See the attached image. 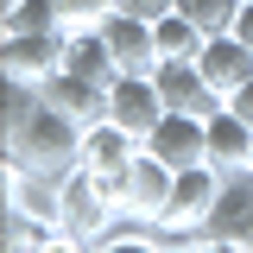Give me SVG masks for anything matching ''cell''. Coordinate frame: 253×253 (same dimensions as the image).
Listing matches in <instances>:
<instances>
[{
  "mask_svg": "<svg viewBox=\"0 0 253 253\" xmlns=\"http://www.w3.org/2000/svg\"><path fill=\"white\" fill-rule=\"evenodd\" d=\"M177 13H190L196 26L215 38V32H234V13H241V0H177Z\"/></svg>",
  "mask_w": 253,
  "mask_h": 253,
  "instance_id": "cell-18",
  "label": "cell"
},
{
  "mask_svg": "<svg viewBox=\"0 0 253 253\" xmlns=\"http://www.w3.org/2000/svg\"><path fill=\"white\" fill-rule=\"evenodd\" d=\"M108 121H121L126 133H152L158 121H165V95H158L152 76H114L108 83Z\"/></svg>",
  "mask_w": 253,
  "mask_h": 253,
  "instance_id": "cell-11",
  "label": "cell"
},
{
  "mask_svg": "<svg viewBox=\"0 0 253 253\" xmlns=\"http://www.w3.org/2000/svg\"><path fill=\"white\" fill-rule=\"evenodd\" d=\"M152 38H158V57H196L203 44H209V32L196 26L190 13H165V19H152Z\"/></svg>",
  "mask_w": 253,
  "mask_h": 253,
  "instance_id": "cell-16",
  "label": "cell"
},
{
  "mask_svg": "<svg viewBox=\"0 0 253 253\" xmlns=\"http://www.w3.org/2000/svg\"><path fill=\"white\" fill-rule=\"evenodd\" d=\"M253 152V121H241L234 108H215L209 114V165L215 171H247Z\"/></svg>",
  "mask_w": 253,
  "mask_h": 253,
  "instance_id": "cell-14",
  "label": "cell"
},
{
  "mask_svg": "<svg viewBox=\"0 0 253 253\" xmlns=\"http://www.w3.org/2000/svg\"><path fill=\"white\" fill-rule=\"evenodd\" d=\"M101 38H108V51L121 63V76H152L158 70L152 19H139V13H108V19H101Z\"/></svg>",
  "mask_w": 253,
  "mask_h": 253,
  "instance_id": "cell-10",
  "label": "cell"
},
{
  "mask_svg": "<svg viewBox=\"0 0 253 253\" xmlns=\"http://www.w3.org/2000/svg\"><path fill=\"white\" fill-rule=\"evenodd\" d=\"M139 152H146V139H139V133H126L121 121H95V126H83V158H76V165H89L95 177L114 190Z\"/></svg>",
  "mask_w": 253,
  "mask_h": 253,
  "instance_id": "cell-7",
  "label": "cell"
},
{
  "mask_svg": "<svg viewBox=\"0 0 253 253\" xmlns=\"http://www.w3.org/2000/svg\"><path fill=\"white\" fill-rule=\"evenodd\" d=\"M171 184H177V171L165 165V158H152V152H139L133 165H126V177L114 184V203H121V215H133V221H165V203H171Z\"/></svg>",
  "mask_w": 253,
  "mask_h": 253,
  "instance_id": "cell-4",
  "label": "cell"
},
{
  "mask_svg": "<svg viewBox=\"0 0 253 253\" xmlns=\"http://www.w3.org/2000/svg\"><path fill=\"white\" fill-rule=\"evenodd\" d=\"M177 0H114V13H139V19H165Z\"/></svg>",
  "mask_w": 253,
  "mask_h": 253,
  "instance_id": "cell-20",
  "label": "cell"
},
{
  "mask_svg": "<svg viewBox=\"0 0 253 253\" xmlns=\"http://www.w3.org/2000/svg\"><path fill=\"white\" fill-rule=\"evenodd\" d=\"M63 44L70 32H0V76L6 83H44L63 70Z\"/></svg>",
  "mask_w": 253,
  "mask_h": 253,
  "instance_id": "cell-3",
  "label": "cell"
},
{
  "mask_svg": "<svg viewBox=\"0 0 253 253\" xmlns=\"http://www.w3.org/2000/svg\"><path fill=\"white\" fill-rule=\"evenodd\" d=\"M0 158L26 165L32 177H63L83 158V126L57 114L32 83H6L0 101Z\"/></svg>",
  "mask_w": 253,
  "mask_h": 253,
  "instance_id": "cell-1",
  "label": "cell"
},
{
  "mask_svg": "<svg viewBox=\"0 0 253 253\" xmlns=\"http://www.w3.org/2000/svg\"><path fill=\"white\" fill-rule=\"evenodd\" d=\"M221 184H228V171H215L209 158L203 165H184L177 184H171V203H165V221L158 228H209V215L221 203Z\"/></svg>",
  "mask_w": 253,
  "mask_h": 253,
  "instance_id": "cell-5",
  "label": "cell"
},
{
  "mask_svg": "<svg viewBox=\"0 0 253 253\" xmlns=\"http://www.w3.org/2000/svg\"><path fill=\"white\" fill-rule=\"evenodd\" d=\"M146 152L165 158L171 171L203 165V158H209V121H203V114H184V108H165V121L146 133Z\"/></svg>",
  "mask_w": 253,
  "mask_h": 253,
  "instance_id": "cell-8",
  "label": "cell"
},
{
  "mask_svg": "<svg viewBox=\"0 0 253 253\" xmlns=\"http://www.w3.org/2000/svg\"><path fill=\"white\" fill-rule=\"evenodd\" d=\"M114 215H121V203H114V190L101 184L89 165H70V171L57 177V228L70 234L76 253L101 247V234L114 228Z\"/></svg>",
  "mask_w": 253,
  "mask_h": 253,
  "instance_id": "cell-2",
  "label": "cell"
},
{
  "mask_svg": "<svg viewBox=\"0 0 253 253\" xmlns=\"http://www.w3.org/2000/svg\"><path fill=\"white\" fill-rule=\"evenodd\" d=\"M209 234H215L221 253H253V171H228L221 203L209 215Z\"/></svg>",
  "mask_w": 253,
  "mask_h": 253,
  "instance_id": "cell-9",
  "label": "cell"
},
{
  "mask_svg": "<svg viewBox=\"0 0 253 253\" xmlns=\"http://www.w3.org/2000/svg\"><path fill=\"white\" fill-rule=\"evenodd\" d=\"M63 70H76V76H89V83H114V76H121V63H114V51H108L101 26L70 32V44H63Z\"/></svg>",
  "mask_w": 253,
  "mask_h": 253,
  "instance_id": "cell-15",
  "label": "cell"
},
{
  "mask_svg": "<svg viewBox=\"0 0 253 253\" xmlns=\"http://www.w3.org/2000/svg\"><path fill=\"white\" fill-rule=\"evenodd\" d=\"M0 32H63V6L57 0H6Z\"/></svg>",
  "mask_w": 253,
  "mask_h": 253,
  "instance_id": "cell-17",
  "label": "cell"
},
{
  "mask_svg": "<svg viewBox=\"0 0 253 253\" xmlns=\"http://www.w3.org/2000/svg\"><path fill=\"white\" fill-rule=\"evenodd\" d=\"M38 95H44L57 114H70L76 126L108 121V83H89V76H76V70H57V76H44V83H38Z\"/></svg>",
  "mask_w": 253,
  "mask_h": 253,
  "instance_id": "cell-12",
  "label": "cell"
},
{
  "mask_svg": "<svg viewBox=\"0 0 253 253\" xmlns=\"http://www.w3.org/2000/svg\"><path fill=\"white\" fill-rule=\"evenodd\" d=\"M228 108H234L241 121H253V76H247V83H241V89H234V95H228Z\"/></svg>",
  "mask_w": 253,
  "mask_h": 253,
  "instance_id": "cell-21",
  "label": "cell"
},
{
  "mask_svg": "<svg viewBox=\"0 0 253 253\" xmlns=\"http://www.w3.org/2000/svg\"><path fill=\"white\" fill-rule=\"evenodd\" d=\"M57 6H63V32H89L114 13V0H57Z\"/></svg>",
  "mask_w": 253,
  "mask_h": 253,
  "instance_id": "cell-19",
  "label": "cell"
},
{
  "mask_svg": "<svg viewBox=\"0 0 253 253\" xmlns=\"http://www.w3.org/2000/svg\"><path fill=\"white\" fill-rule=\"evenodd\" d=\"M247 171H253V152H247Z\"/></svg>",
  "mask_w": 253,
  "mask_h": 253,
  "instance_id": "cell-23",
  "label": "cell"
},
{
  "mask_svg": "<svg viewBox=\"0 0 253 253\" xmlns=\"http://www.w3.org/2000/svg\"><path fill=\"white\" fill-rule=\"evenodd\" d=\"M234 38L253 44V0H241V13H234Z\"/></svg>",
  "mask_w": 253,
  "mask_h": 253,
  "instance_id": "cell-22",
  "label": "cell"
},
{
  "mask_svg": "<svg viewBox=\"0 0 253 253\" xmlns=\"http://www.w3.org/2000/svg\"><path fill=\"white\" fill-rule=\"evenodd\" d=\"M0 6H6V0H0Z\"/></svg>",
  "mask_w": 253,
  "mask_h": 253,
  "instance_id": "cell-24",
  "label": "cell"
},
{
  "mask_svg": "<svg viewBox=\"0 0 253 253\" xmlns=\"http://www.w3.org/2000/svg\"><path fill=\"white\" fill-rule=\"evenodd\" d=\"M196 63H203V76H209L221 95H234V89L253 76V44H247V38H234V32H215V38L196 51Z\"/></svg>",
  "mask_w": 253,
  "mask_h": 253,
  "instance_id": "cell-13",
  "label": "cell"
},
{
  "mask_svg": "<svg viewBox=\"0 0 253 253\" xmlns=\"http://www.w3.org/2000/svg\"><path fill=\"white\" fill-rule=\"evenodd\" d=\"M152 83H158V95H165V108H184V114H203V121H209L215 108H228V95L203 76L196 57H158Z\"/></svg>",
  "mask_w": 253,
  "mask_h": 253,
  "instance_id": "cell-6",
  "label": "cell"
}]
</instances>
